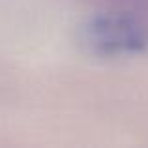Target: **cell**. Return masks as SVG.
<instances>
[{"instance_id": "obj_1", "label": "cell", "mask_w": 148, "mask_h": 148, "mask_svg": "<svg viewBox=\"0 0 148 148\" xmlns=\"http://www.w3.org/2000/svg\"><path fill=\"white\" fill-rule=\"evenodd\" d=\"M84 43L98 54L135 53L145 47V34L135 21L122 15H99L84 26Z\"/></svg>"}]
</instances>
